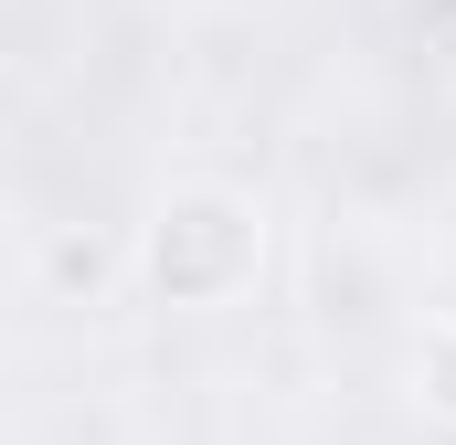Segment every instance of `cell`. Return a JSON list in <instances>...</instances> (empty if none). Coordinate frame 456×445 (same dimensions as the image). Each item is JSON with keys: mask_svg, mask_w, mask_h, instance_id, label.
I'll return each instance as SVG.
<instances>
[{"mask_svg": "<svg viewBox=\"0 0 456 445\" xmlns=\"http://www.w3.org/2000/svg\"><path fill=\"white\" fill-rule=\"evenodd\" d=\"M255 265H265V213L224 191V181H202V191H170L149 233H138V276L170 297V308H224L255 287Z\"/></svg>", "mask_w": 456, "mask_h": 445, "instance_id": "obj_1", "label": "cell"}, {"mask_svg": "<svg viewBox=\"0 0 456 445\" xmlns=\"http://www.w3.org/2000/svg\"><path fill=\"white\" fill-rule=\"evenodd\" d=\"M414 382H425V414H446L456 425V319L425 339V360H414Z\"/></svg>", "mask_w": 456, "mask_h": 445, "instance_id": "obj_2", "label": "cell"}, {"mask_svg": "<svg viewBox=\"0 0 456 445\" xmlns=\"http://www.w3.org/2000/svg\"><path fill=\"white\" fill-rule=\"evenodd\" d=\"M53 287H107V255L64 233V244H53Z\"/></svg>", "mask_w": 456, "mask_h": 445, "instance_id": "obj_3", "label": "cell"}]
</instances>
